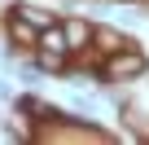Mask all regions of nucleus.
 Masks as SVG:
<instances>
[{
  "mask_svg": "<svg viewBox=\"0 0 149 145\" xmlns=\"http://www.w3.org/2000/svg\"><path fill=\"white\" fill-rule=\"evenodd\" d=\"M145 75H149V57H145V48H140L136 40H132L127 48L101 57V84H105V88H114V84H132V79H145Z\"/></svg>",
  "mask_w": 149,
  "mask_h": 145,
  "instance_id": "f257e3e1",
  "label": "nucleus"
},
{
  "mask_svg": "<svg viewBox=\"0 0 149 145\" xmlns=\"http://www.w3.org/2000/svg\"><path fill=\"white\" fill-rule=\"evenodd\" d=\"M5 40H9L13 48H22V53H35V48H40V27L26 22L18 9H9V13H5Z\"/></svg>",
  "mask_w": 149,
  "mask_h": 145,
  "instance_id": "f03ea898",
  "label": "nucleus"
},
{
  "mask_svg": "<svg viewBox=\"0 0 149 145\" xmlns=\"http://www.w3.org/2000/svg\"><path fill=\"white\" fill-rule=\"evenodd\" d=\"M13 110H18V114H26V119H31L35 127H40V123H57V119H66V110H57L53 101H44V97H35L31 88L13 97Z\"/></svg>",
  "mask_w": 149,
  "mask_h": 145,
  "instance_id": "7ed1b4c3",
  "label": "nucleus"
},
{
  "mask_svg": "<svg viewBox=\"0 0 149 145\" xmlns=\"http://www.w3.org/2000/svg\"><path fill=\"white\" fill-rule=\"evenodd\" d=\"M92 27H97V22H88L84 13H61V31H66L70 53H84V48H92Z\"/></svg>",
  "mask_w": 149,
  "mask_h": 145,
  "instance_id": "20e7f679",
  "label": "nucleus"
},
{
  "mask_svg": "<svg viewBox=\"0 0 149 145\" xmlns=\"http://www.w3.org/2000/svg\"><path fill=\"white\" fill-rule=\"evenodd\" d=\"M132 40L118 31V27H110V22H97L92 27V48L101 53V57H110V53H118V48H127Z\"/></svg>",
  "mask_w": 149,
  "mask_h": 145,
  "instance_id": "39448f33",
  "label": "nucleus"
},
{
  "mask_svg": "<svg viewBox=\"0 0 149 145\" xmlns=\"http://www.w3.org/2000/svg\"><path fill=\"white\" fill-rule=\"evenodd\" d=\"M31 62L44 70V75H66L70 62H74V53H61V48H35V53H31Z\"/></svg>",
  "mask_w": 149,
  "mask_h": 145,
  "instance_id": "423d86ee",
  "label": "nucleus"
},
{
  "mask_svg": "<svg viewBox=\"0 0 149 145\" xmlns=\"http://www.w3.org/2000/svg\"><path fill=\"white\" fill-rule=\"evenodd\" d=\"M9 9H18L26 22H35L40 31L44 27H53V22H61V13H48V9H40V5H22V0H18V5H9Z\"/></svg>",
  "mask_w": 149,
  "mask_h": 145,
  "instance_id": "0eeeda50",
  "label": "nucleus"
},
{
  "mask_svg": "<svg viewBox=\"0 0 149 145\" xmlns=\"http://www.w3.org/2000/svg\"><path fill=\"white\" fill-rule=\"evenodd\" d=\"M118 5H145V0H118Z\"/></svg>",
  "mask_w": 149,
  "mask_h": 145,
  "instance_id": "6e6552de",
  "label": "nucleus"
},
{
  "mask_svg": "<svg viewBox=\"0 0 149 145\" xmlns=\"http://www.w3.org/2000/svg\"><path fill=\"white\" fill-rule=\"evenodd\" d=\"M97 5H118V0H97Z\"/></svg>",
  "mask_w": 149,
  "mask_h": 145,
  "instance_id": "1a4fd4ad",
  "label": "nucleus"
}]
</instances>
